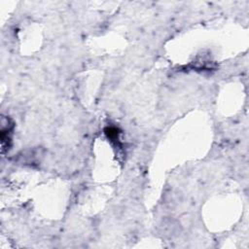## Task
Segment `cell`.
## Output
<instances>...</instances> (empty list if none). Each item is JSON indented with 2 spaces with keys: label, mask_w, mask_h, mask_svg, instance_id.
Masks as SVG:
<instances>
[{
  "label": "cell",
  "mask_w": 249,
  "mask_h": 249,
  "mask_svg": "<svg viewBox=\"0 0 249 249\" xmlns=\"http://www.w3.org/2000/svg\"><path fill=\"white\" fill-rule=\"evenodd\" d=\"M104 133H105L106 137H107L112 143H114L117 147H122V143L120 142V139H119V136H120V134H121V130H120L117 126L109 125V126L105 127Z\"/></svg>",
  "instance_id": "obj_2"
},
{
  "label": "cell",
  "mask_w": 249,
  "mask_h": 249,
  "mask_svg": "<svg viewBox=\"0 0 249 249\" xmlns=\"http://www.w3.org/2000/svg\"><path fill=\"white\" fill-rule=\"evenodd\" d=\"M14 123L8 117H3L1 121V147L2 153L10 150L12 145V135L14 130Z\"/></svg>",
  "instance_id": "obj_1"
}]
</instances>
